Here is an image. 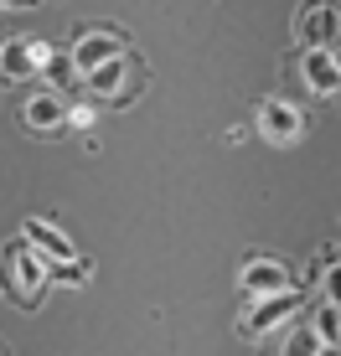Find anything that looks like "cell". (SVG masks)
I'll return each mask as SVG.
<instances>
[{"label": "cell", "instance_id": "6da1fadb", "mask_svg": "<svg viewBox=\"0 0 341 356\" xmlns=\"http://www.w3.org/2000/svg\"><path fill=\"white\" fill-rule=\"evenodd\" d=\"M42 284H47V259L26 238L6 243V253H0V289H6V300L16 310H36L42 305Z\"/></svg>", "mask_w": 341, "mask_h": 356}, {"label": "cell", "instance_id": "7a4b0ae2", "mask_svg": "<svg viewBox=\"0 0 341 356\" xmlns=\"http://www.w3.org/2000/svg\"><path fill=\"white\" fill-rule=\"evenodd\" d=\"M300 305H306V294L300 289H290V294H274V300H253L248 310H243V341H264L269 330H279V325H290L300 315Z\"/></svg>", "mask_w": 341, "mask_h": 356}, {"label": "cell", "instance_id": "3957f363", "mask_svg": "<svg viewBox=\"0 0 341 356\" xmlns=\"http://www.w3.org/2000/svg\"><path fill=\"white\" fill-rule=\"evenodd\" d=\"M238 289H248L253 300H274V294H290V268L269 259V253H248L238 274Z\"/></svg>", "mask_w": 341, "mask_h": 356}, {"label": "cell", "instance_id": "277c9868", "mask_svg": "<svg viewBox=\"0 0 341 356\" xmlns=\"http://www.w3.org/2000/svg\"><path fill=\"white\" fill-rule=\"evenodd\" d=\"M52 63V47L42 36H6V52H0V72L6 78H36Z\"/></svg>", "mask_w": 341, "mask_h": 356}, {"label": "cell", "instance_id": "5b68a950", "mask_svg": "<svg viewBox=\"0 0 341 356\" xmlns=\"http://www.w3.org/2000/svg\"><path fill=\"white\" fill-rule=\"evenodd\" d=\"M259 134L269 145H295L306 134V114L295 104H285V98H264L259 104Z\"/></svg>", "mask_w": 341, "mask_h": 356}, {"label": "cell", "instance_id": "8992f818", "mask_svg": "<svg viewBox=\"0 0 341 356\" xmlns=\"http://www.w3.org/2000/svg\"><path fill=\"white\" fill-rule=\"evenodd\" d=\"M295 36L306 42V52H331V42L341 36V10L336 6H306L295 16Z\"/></svg>", "mask_w": 341, "mask_h": 356}, {"label": "cell", "instance_id": "52a82bcc", "mask_svg": "<svg viewBox=\"0 0 341 356\" xmlns=\"http://www.w3.org/2000/svg\"><path fill=\"white\" fill-rule=\"evenodd\" d=\"M125 57V42H119V31H83L78 47H72V67L88 78V72H99L109 63H119Z\"/></svg>", "mask_w": 341, "mask_h": 356}, {"label": "cell", "instance_id": "ba28073f", "mask_svg": "<svg viewBox=\"0 0 341 356\" xmlns=\"http://www.w3.org/2000/svg\"><path fill=\"white\" fill-rule=\"evenodd\" d=\"M21 238H26L31 248L42 253L47 264H52V268H68V264H78V248H72V243H68V232H57L52 222H47V217H31Z\"/></svg>", "mask_w": 341, "mask_h": 356}, {"label": "cell", "instance_id": "9c48e42d", "mask_svg": "<svg viewBox=\"0 0 341 356\" xmlns=\"http://www.w3.org/2000/svg\"><path fill=\"white\" fill-rule=\"evenodd\" d=\"M300 78H306V88L315 98H331L341 88V63H336V52H306L300 57Z\"/></svg>", "mask_w": 341, "mask_h": 356}, {"label": "cell", "instance_id": "30bf717a", "mask_svg": "<svg viewBox=\"0 0 341 356\" xmlns=\"http://www.w3.org/2000/svg\"><path fill=\"white\" fill-rule=\"evenodd\" d=\"M21 124H31L36 134H52V129H63V124H68V108H63V98H57V93H31V98H26V108H21Z\"/></svg>", "mask_w": 341, "mask_h": 356}, {"label": "cell", "instance_id": "8fae6325", "mask_svg": "<svg viewBox=\"0 0 341 356\" xmlns=\"http://www.w3.org/2000/svg\"><path fill=\"white\" fill-rule=\"evenodd\" d=\"M125 78H129V57H119V63H109V67H99V72H88V88L93 93H104V98H119L125 93Z\"/></svg>", "mask_w": 341, "mask_h": 356}, {"label": "cell", "instance_id": "7c38bea8", "mask_svg": "<svg viewBox=\"0 0 341 356\" xmlns=\"http://www.w3.org/2000/svg\"><path fill=\"white\" fill-rule=\"evenodd\" d=\"M310 325H315V336H321V346H341V305H321Z\"/></svg>", "mask_w": 341, "mask_h": 356}, {"label": "cell", "instance_id": "4fadbf2b", "mask_svg": "<svg viewBox=\"0 0 341 356\" xmlns=\"http://www.w3.org/2000/svg\"><path fill=\"white\" fill-rule=\"evenodd\" d=\"M285 356H321V336H315V325H295V330H290Z\"/></svg>", "mask_w": 341, "mask_h": 356}, {"label": "cell", "instance_id": "5bb4252c", "mask_svg": "<svg viewBox=\"0 0 341 356\" xmlns=\"http://www.w3.org/2000/svg\"><path fill=\"white\" fill-rule=\"evenodd\" d=\"M42 78L52 83V88H63V83H72V78H78V67H72L68 57H57V52H52V63H47V72H42Z\"/></svg>", "mask_w": 341, "mask_h": 356}, {"label": "cell", "instance_id": "9a60e30c", "mask_svg": "<svg viewBox=\"0 0 341 356\" xmlns=\"http://www.w3.org/2000/svg\"><path fill=\"white\" fill-rule=\"evenodd\" d=\"M321 289H326V305H341V259H331V264H326Z\"/></svg>", "mask_w": 341, "mask_h": 356}, {"label": "cell", "instance_id": "2e32d148", "mask_svg": "<svg viewBox=\"0 0 341 356\" xmlns=\"http://www.w3.org/2000/svg\"><path fill=\"white\" fill-rule=\"evenodd\" d=\"M88 274H93V264H88V259H78V264H68V268H57V279H68V284H88Z\"/></svg>", "mask_w": 341, "mask_h": 356}, {"label": "cell", "instance_id": "e0dca14e", "mask_svg": "<svg viewBox=\"0 0 341 356\" xmlns=\"http://www.w3.org/2000/svg\"><path fill=\"white\" fill-rule=\"evenodd\" d=\"M321 356H341V346H321Z\"/></svg>", "mask_w": 341, "mask_h": 356}, {"label": "cell", "instance_id": "ac0fdd59", "mask_svg": "<svg viewBox=\"0 0 341 356\" xmlns=\"http://www.w3.org/2000/svg\"><path fill=\"white\" fill-rule=\"evenodd\" d=\"M0 52H6V42H0Z\"/></svg>", "mask_w": 341, "mask_h": 356}, {"label": "cell", "instance_id": "d6986e66", "mask_svg": "<svg viewBox=\"0 0 341 356\" xmlns=\"http://www.w3.org/2000/svg\"><path fill=\"white\" fill-rule=\"evenodd\" d=\"M336 63H341V52H336Z\"/></svg>", "mask_w": 341, "mask_h": 356}]
</instances>
